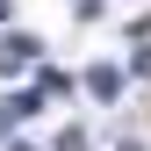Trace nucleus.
I'll list each match as a JSON object with an SVG mask.
<instances>
[{"label": "nucleus", "instance_id": "nucleus-1", "mask_svg": "<svg viewBox=\"0 0 151 151\" xmlns=\"http://www.w3.org/2000/svg\"><path fill=\"white\" fill-rule=\"evenodd\" d=\"M43 50H36V36H0V72H29Z\"/></svg>", "mask_w": 151, "mask_h": 151}, {"label": "nucleus", "instance_id": "nucleus-5", "mask_svg": "<svg viewBox=\"0 0 151 151\" xmlns=\"http://www.w3.org/2000/svg\"><path fill=\"white\" fill-rule=\"evenodd\" d=\"M14 151H36V144H14Z\"/></svg>", "mask_w": 151, "mask_h": 151}, {"label": "nucleus", "instance_id": "nucleus-3", "mask_svg": "<svg viewBox=\"0 0 151 151\" xmlns=\"http://www.w3.org/2000/svg\"><path fill=\"white\" fill-rule=\"evenodd\" d=\"M86 93H93V101H115V93H122V72L93 65V72H86Z\"/></svg>", "mask_w": 151, "mask_h": 151}, {"label": "nucleus", "instance_id": "nucleus-2", "mask_svg": "<svg viewBox=\"0 0 151 151\" xmlns=\"http://www.w3.org/2000/svg\"><path fill=\"white\" fill-rule=\"evenodd\" d=\"M36 108H43V86H36V93H7V101H0V129H14V122H29Z\"/></svg>", "mask_w": 151, "mask_h": 151}, {"label": "nucleus", "instance_id": "nucleus-4", "mask_svg": "<svg viewBox=\"0 0 151 151\" xmlns=\"http://www.w3.org/2000/svg\"><path fill=\"white\" fill-rule=\"evenodd\" d=\"M7 14H14V0H0V22H7Z\"/></svg>", "mask_w": 151, "mask_h": 151}]
</instances>
